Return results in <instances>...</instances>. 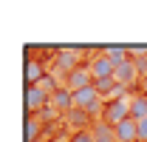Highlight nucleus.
Listing matches in <instances>:
<instances>
[{
  "instance_id": "1",
  "label": "nucleus",
  "mask_w": 147,
  "mask_h": 142,
  "mask_svg": "<svg viewBox=\"0 0 147 142\" xmlns=\"http://www.w3.org/2000/svg\"><path fill=\"white\" fill-rule=\"evenodd\" d=\"M125 119H130V102L127 100H113V102L105 105V125L116 128V125L125 122Z\"/></svg>"
},
{
  "instance_id": "13",
  "label": "nucleus",
  "mask_w": 147,
  "mask_h": 142,
  "mask_svg": "<svg viewBox=\"0 0 147 142\" xmlns=\"http://www.w3.org/2000/svg\"><path fill=\"white\" fill-rule=\"evenodd\" d=\"M93 88L105 97V94H110V91H116L119 85H116V80H96V83H93Z\"/></svg>"
},
{
  "instance_id": "15",
  "label": "nucleus",
  "mask_w": 147,
  "mask_h": 142,
  "mask_svg": "<svg viewBox=\"0 0 147 142\" xmlns=\"http://www.w3.org/2000/svg\"><path fill=\"white\" fill-rule=\"evenodd\" d=\"M68 119H71V122L76 125V131H79V125H85V119H88V114H85V111H79V108H74L71 114H68Z\"/></svg>"
},
{
  "instance_id": "7",
  "label": "nucleus",
  "mask_w": 147,
  "mask_h": 142,
  "mask_svg": "<svg viewBox=\"0 0 147 142\" xmlns=\"http://www.w3.org/2000/svg\"><path fill=\"white\" fill-rule=\"evenodd\" d=\"M79 54L82 51H76V48H62V51H57V68L65 71V77H68L74 68H79Z\"/></svg>"
},
{
  "instance_id": "12",
  "label": "nucleus",
  "mask_w": 147,
  "mask_h": 142,
  "mask_svg": "<svg viewBox=\"0 0 147 142\" xmlns=\"http://www.w3.org/2000/svg\"><path fill=\"white\" fill-rule=\"evenodd\" d=\"M93 142H116V134L110 125H96L93 128Z\"/></svg>"
},
{
  "instance_id": "14",
  "label": "nucleus",
  "mask_w": 147,
  "mask_h": 142,
  "mask_svg": "<svg viewBox=\"0 0 147 142\" xmlns=\"http://www.w3.org/2000/svg\"><path fill=\"white\" fill-rule=\"evenodd\" d=\"M68 142H93V131H85V128H79V131H74L71 139Z\"/></svg>"
},
{
  "instance_id": "16",
  "label": "nucleus",
  "mask_w": 147,
  "mask_h": 142,
  "mask_svg": "<svg viewBox=\"0 0 147 142\" xmlns=\"http://www.w3.org/2000/svg\"><path fill=\"white\" fill-rule=\"evenodd\" d=\"M139 142H147V119H139Z\"/></svg>"
},
{
  "instance_id": "8",
  "label": "nucleus",
  "mask_w": 147,
  "mask_h": 142,
  "mask_svg": "<svg viewBox=\"0 0 147 142\" xmlns=\"http://www.w3.org/2000/svg\"><path fill=\"white\" fill-rule=\"evenodd\" d=\"M113 134H116V142H139V125L136 119H125L113 128Z\"/></svg>"
},
{
  "instance_id": "4",
  "label": "nucleus",
  "mask_w": 147,
  "mask_h": 142,
  "mask_svg": "<svg viewBox=\"0 0 147 142\" xmlns=\"http://www.w3.org/2000/svg\"><path fill=\"white\" fill-rule=\"evenodd\" d=\"M91 74H93V80H113V71H116V66H113V60L110 57H105V51L102 54H96L91 60Z\"/></svg>"
},
{
  "instance_id": "10",
  "label": "nucleus",
  "mask_w": 147,
  "mask_h": 142,
  "mask_svg": "<svg viewBox=\"0 0 147 142\" xmlns=\"http://www.w3.org/2000/svg\"><path fill=\"white\" fill-rule=\"evenodd\" d=\"M130 119H147V97H136L130 100Z\"/></svg>"
},
{
  "instance_id": "5",
  "label": "nucleus",
  "mask_w": 147,
  "mask_h": 142,
  "mask_svg": "<svg viewBox=\"0 0 147 142\" xmlns=\"http://www.w3.org/2000/svg\"><path fill=\"white\" fill-rule=\"evenodd\" d=\"M51 105H54L57 114H65V117H68L74 108H76L74 105V91L71 88H57L54 97H51Z\"/></svg>"
},
{
  "instance_id": "11",
  "label": "nucleus",
  "mask_w": 147,
  "mask_h": 142,
  "mask_svg": "<svg viewBox=\"0 0 147 142\" xmlns=\"http://www.w3.org/2000/svg\"><path fill=\"white\" fill-rule=\"evenodd\" d=\"M40 131H42V125H40V119L37 117H26V142H34L37 137H40Z\"/></svg>"
},
{
  "instance_id": "6",
  "label": "nucleus",
  "mask_w": 147,
  "mask_h": 142,
  "mask_svg": "<svg viewBox=\"0 0 147 142\" xmlns=\"http://www.w3.org/2000/svg\"><path fill=\"white\" fill-rule=\"evenodd\" d=\"M136 71H139V66H136L133 60H125L122 66H116V71H113V80H116V85H122V88L133 85V80H136Z\"/></svg>"
},
{
  "instance_id": "2",
  "label": "nucleus",
  "mask_w": 147,
  "mask_h": 142,
  "mask_svg": "<svg viewBox=\"0 0 147 142\" xmlns=\"http://www.w3.org/2000/svg\"><path fill=\"white\" fill-rule=\"evenodd\" d=\"M48 102H51V97L40 88V85H26V111H28V117L31 114H40Z\"/></svg>"
},
{
  "instance_id": "9",
  "label": "nucleus",
  "mask_w": 147,
  "mask_h": 142,
  "mask_svg": "<svg viewBox=\"0 0 147 142\" xmlns=\"http://www.w3.org/2000/svg\"><path fill=\"white\" fill-rule=\"evenodd\" d=\"M23 77H26V85H40V83L45 80V68H42V63H37V60H26V66H23Z\"/></svg>"
},
{
  "instance_id": "3",
  "label": "nucleus",
  "mask_w": 147,
  "mask_h": 142,
  "mask_svg": "<svg viewBox=\"0 0 147 142\" xmlns=\"http://www.w3.org/2000/svg\"><path fill=\"white\" fill-rule=\"evenodd\" d=\"M93 83V74L88 66H79V68H74L68 77H65V88H71V91H82V88H91Z\"/></svg>"
}]
</instances>
